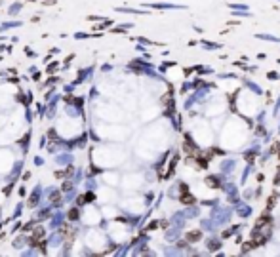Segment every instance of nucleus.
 Wrapping results in <instances>:
<instances>
[{
    "label": "nucleus",
    "instance_id": "obj_1",
    "mask_svg": "<svg viewBox=\"0 0 280 257\" xmlns=\"http://www.w3.org/2000/svg\"><path fill=\"white\" fill-rule=\"evenodd\" d=\"M69 219H78V212H76V209H71L69 212Z\"/></svg>",
    "mask_w": 280,
    "mask_h": 257
}]
</instances>
